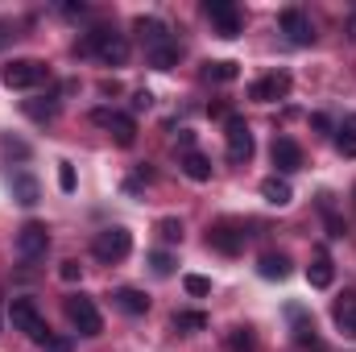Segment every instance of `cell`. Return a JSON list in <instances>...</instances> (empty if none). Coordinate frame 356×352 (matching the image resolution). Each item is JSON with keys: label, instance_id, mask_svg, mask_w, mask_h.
<instances>
[{"label": "cell", "instance_id": "1", "mask_svg": "<svg viewBox=\"0 0 356 352\" xmlns=\"http://www.w3.org/2000/svg\"><path fill=\"white\" fill-rule=\"evenodd\" d=\"M75 50H79V54H95V58L108 63V67H124V63H129V38L116 33V29H104V25L91 29Z\"/></svg>", "mask_w": 356, "mask_h": 352}, {"label": "cell", "instance_id": "2", "mask_svg": "<svg viewBox=\"0 0 356 352\" xmlns=\"http://www.w3.org/2000/svg\"><path fill=\"white\" fill-rule=\"evenodd\" d=\"M8 319H13V328H17V332H25L29 340H38V344H46V340H50V328H46L42 311L33 307V298H13V303H8Z\"/></svg>", "mask_w": 356, "mask_h": 352}, {"label": "cell", "instance_id": "3", "mask_svg": "<svg viewBox=\"0 0 356 352\" xmlns=\"http://www.w3.org/2000/svg\"><path fill=\"white\" fill-rule=\"evenodd\" d=\"M129 249H133V232H129V228H104V232H95V241H91L95 262H104V265L124 262Z\"/></svg>", "mask_w": 356, "mask_h": 352}, {"label": "cell", "instance_id": "4", "mask_svg": "<svg viewBox=\"0 0 356 352\" xmlns=\"http://www.w3.org/2000/svg\"><path fill=\"white\" fill-rule=\"evenodd\" d=\"M67 319L75 323L79 336H99V332H104L99 307H95V298H88V294H71V298H67Z\"/></svg>", "mask_w": 356, "mask_h": 352}, {"label": "cell", "instance_id": "5", "mask_svg": "<svg viewBox=\"0 0 356 352\" xmlns=\"http://www.w3.org/2000/svg\"><path fill=\"white\" fill-rule=\"evenodd\" d=\"M46 249H50V232H46L42 220H29V224L17 228V257L21 262H42Z\"/></svg>", "mask_w": 356, "mask_h": 352}, {"label": "cell", "instance_id": "6", "mask_svg": "<svg viewBox=\"0 0 356 352\" xmlns=\"http://www.w3.org/2000/svg\"><path fill=\"white\" fill-rule=\"evenodd\" d=\"M224 141H228V162L245 166L253 158V133H249L245 116H228L224 120Z\"/></svg>", "mask_w": 356, "mask_h": 352}, {"label": "cell", "instance_id": "7", "mask_svg": "<svg viewBox=\"0 0 356 352\" xmlns=\"http://www.w3.org/2000/svg\"><path fill=\"white\" fill-rule=\"evenodd\" d=\"M46 75H50V71H46V63H38V58H13V63L4 67V83L17 88V91L46 83Z\"/></svg>", "mask_w": 356, "mask_h": 352}, {"label": "cell", "instance_id": "8", "mask_svg": "<svg viewBox=\"0 0 356 352\" xmlns=\"http://www.w3.org/2000/svg\"><path fill=\"white\" fill-rule=\"evenodd\" d=\"M91 120H95L99 129H108V133H112V141H116V145H124V150L137 141V125H133V116H129V112H108V108H95V112H91Z\"/></svg>", "mask_w": 356, "mask_h": 352}, {"label": "cell", "instance_id": "9", "mask_svg": "<svg viewBox=\"0 0 356 352\" xmlns=\"http://www.w3.org/2000/svg\"><path fill=\"white\" fill-rule=\"evenodd\" d=\"M203 13H207V21L220 29V38H241V13H236L232 0H207Z\"/></svg>", "mask_w": 356, "mask_h": 352}, {"label": "cell", "instance_id": "10", "mask_svg": "<svg viewBox=\"0 0 356 352\" xmlns=\"http://www.w3.org/2000/svg\"><path fill=\"white\" fill-rule=\"evenodd\" d=\"M277 21H282V33H286L290 46H311L315 42V25H311V17L302 8H282Z\"/></svg>", "mask_w": 356, "mask_h": 352}, {"label": "cell", "instance_id": "11", "mask_svg": "<svg viewBox=\"0 0 356 352\" xmlns=\"http://www.w3.org/2000/svg\"><path fill=\"white\" fill-rule=\"evenodd\" d=\"M286 95H290V75L286 71H273V75L257 79L249 88V99H257V104H273V99H286Z\"/></svg>", "mask_w": 356, "mask_h": 352}, {"label": "cell", "instance_id": "12", "mask_svg": "<svg viewBox=\"0 0 356 352\" xmlns=\"http://www.w3.org/2000/svg\"><path fill=\"white\" fill-rule=\"evenodd\" d=\"M273 166H277V175H294L298 166H302V150H298V141L294 137H273Z\"/></svg>", "mask_w": 356, "mask_h": 352}, {"label": "cell", "instance_id": "13", "mask_svg": "<svg viewBox=\"0 0 356 352\" xmlns=\"http://www.w3.org/2000/svg\"><path fill=\"white\" fill-rule=\"evenodd\" d=\"M207 245L220 249L224 257H236V253L245 249V232L232 228V224H216V228H207Z\"/></svg>", "mask_w": 356, "mask_h": 352}, {"label": "cell", "instance_id": "14", "mask_svg": "<svg viewBox=\"0 0 356 352\" xmlns=\"http://www.w3.org/2000/svg\"><path fill=\"white\" fill-rule=\"evenodd\" d=\"M8 191H13V199H17L21 207H33V203L42 199V182L29 175V170H13V175H8Z\"/></svg>", "mask_w": 356, "mask_h": 352}, {"label": "cell", "instance_id": "15", "mask_svg": "<svg viewBox=\"0 0 356 352\" xmlns=\"http://www.w3.org/2000/svg\"><path fill=\"white\" fill-rule=\"evenodd\" d=\"M133 33L145 42V50H158V46L175 42V38H170V29H166L158 17H137V21H133Z\"/></svg>", "mask_w": 356, "mask_h": 352}, {"label": "cell", "instance_id": "16", "mask_svg": "<svg viewBox=\"0 0 356 352\" xmlns=\"http://www.w3.org/2000/svg\"><path fill=\"white\" fill-rule=\"evenodd\" d=\"M332 319H336V328H340L344 336H353L356 340V290L340 294V298L332 303Z\"/></svg>", "mask_w": 356, "mask_h": 352}, {"label": "cell", "instance_id": "17", "mask_svg": "<svg viewBox=\"0 0 356 352\" xmlns=\"http://www.w3.org/2000/svg\"><path fill=\"white\" fill-rule=\"evenodd\" d=\"M112 307L124 311V315H145L149 311V298L141 290H133V286H120V290H112Z\"/></svg>", "mask_w": 356, "mask_h": 352}, {"label": "cell", "instance_id": "18", "mask_svg": "<svg viewBox=\"0 0 356 352\" xmlns=\"http://www.w3.org/2000/svg\"><path fill=\"white\" fill-rule=\"evenodd\" d=\"M286 315L294 319V340H298V344H311V349H319V336H315V319H311V315H307L298 303H290V307H286Z\"/></svg>", "mask_w": 356, "mask_h": 352}, {"label": "cell", "instance_id": "19", "mask_svg": "<svg viewBox=\"0 0 356 352\" xmlns=\"http://www.w3.org/2000/svg\"><path fill=\"white\" fill-rule=\"evenodd\" d=\"M332 278H336V269H332V257L319 249V253H315V262L307 265V282H311L315 290H327V286H332Z\"/></svg>", "mask_w": 356, "mask_h": 352}, {"label": "cell", "instance_id": "20", "mask_svg": "<svg viewBox=\"0 0 356 352\" xmlns=\"http://www.w3.org/2000/svg\"><path fill=\"white\" fill-rule=\"evenodd\" d=\"M261 195H266V203H273V207H286L290 199H294V191H290V182L282 175H269L266 182H261Z\"/></svg>", "mask_w": 356, "mask_h": 352}, {"label": "cell", "instance_id": "21", "mask_svg": "<svg viewBox=\"0 0 356 352\" xmlns=\"http://www.w3.org/2000/svg\"><path fill=\"white\" fill-rule=\"evenodd\" d=\"M257 273L269 278V282H282V278H290V257H286V253H266V257L257 262Z\"/></svg>", "mask_w": 356, "mask_h": 352}, {"label": "cell", "instance_id": "22", "mask_svg": "<svg viewBox=\"0 0 356 352\" xmlns=\"http://www.w3.org/2000/svg\"><path fill=\"white\" fill-rule=\"evenodd\" d=\"M182 175L195 178V182H207V178H211V162H207L199 150H186V154H182Z\"/></svg>", "mask_w": 356, "mask_h": 352}, {"label": "cell", "instance_id": "23", "mask_svg": "<svg viewBox=\"0 0 356 352\" xmlns=\"http://www.w3.org/2000/svg\"><path fill=\"white\" fill-rule=\"evenodd\" d=\"M21 108H25V116H29V120H38V125H46V120H54V116H58V99H50V95H46V99H25Z\"/></svg>", "mask_w": 356, "mask_h": 352}, {"label": "cell", "instance_id": "24", "mask_svg": "<svg viewBox=\"0 0 356 352\" xmlns=\"http://www.w3.org/2000/svg\"><path fill=\"white\" fill-rule=\"evenodd\" d=\"M336 150L344 158H356V116H344V125L336 129Z\"/></svg>", "mask_w": 356, "mask_h": 352}, {"label": "cell", "instance_id": "25", "mask_svg": "<svg viewBox=\"0 0 356 352\" xmlns=\"http://www.w3.org/2000/svg\"><path fill=\"white\" fill-rule=\"evenodd\" d=\"M178 58H182V46H178V42H166V46L149 50V63H154L158 71H170V67H178Z\"/></svg>", "mask_w": 356, "mask_h": 352}, {"label": "cell", "instance_id": "26", "mask_svg": "<svg viewBox=\"0 0 356 352\" xmlns=\"http://www.w3.org/2000/svg\"><path fill=\"white\" fill-rule=\"evenodd\" d=\"M236 75H241V67H236V63H228V58H224V63H207V67H203V79H211V83H232Z\"/></svg>", "mask_w": 356, "mask_h": 352}, {"label": "cell", "instance_id": "27", "mask_svg": "<svg viewBox=\"0 0 356 352\" xmlns=\"http://www.w3.org/2000/svg\"><path fill=\"white\" fill-rule=\"evenodd\" d=\"M319 211H323V224H327V237H336V241H344V237H348V224H344V220H340V216L332 211V203H327V195L319 199Z\"/></svg>", "mask_w": 356, "mask_h": 352}, {"label": "cell", "instance_id": "28", "mask_svg": "<svg viewBox=\"0 0 356 352\" xmlns=\"http://www.w3.org/2000/svg\"><path fill=\"white\" fill-rule=\"evenodd\" d=\"M178 332H207V315L203 311H175Z\"/></svg>", "mask_w": 356, "mask_h": 352}, {"label": "cell", "instance_id": "29", "mask_svg": "<svg viewBox=\"0 0 356 352\" xmlns=\"http://www.w3.org/2000/svg\"><path fill=\"white\" fill-rule=\"evenodd\" d=\"M228 352H257V340L249 328H232L228 332Z\"/></svg>", "mask_w": 356, "mask_h": 352}, {"label": "cell", "instance_id": "30", "mask_svg": "<svg viewBox=\"0 0 356 352\" xmlns=\"http://www.w3.org/2000/svg\"><path fill=\"white\" fill-rule=\"evenodd\" d=\"M149 269H154L158 278H170V273H175V257H170L166 249H154V253H149Z\"/></svg>", "mask_w": 356, "mask_h": 352}, {"label": "cell", "instance_id": "31", "mask_svg": "<svg viewBox=\"0 0 356 352\" xmlns=\"http://www.w3.org/2000/svg\"><path fill=\"white\" fill-rule=\"evenodd\" d=\"M158 237H162L166 245H175V241H182V224H178L175 216H166V220H158Z\"/></svg>", "mask_w": 356, "mask_h": 352}, {"label": "cell", "instance_id": "32", "mask_svg": "<svg viewBox=\"0 0 356 352\" xmlns=\"http://www.w3.org/2000/svg\"><path fill=\"white\" fill-rule=\"evenodd\" d=\"M182 286H186V294H191V298H203V294L211 290V282H207V278H199V273H186V278H182Z\"/></svg>", "mask_w": 356, "mask_h": 352}, {"label": "cell", "instance_id": "33", "mask_svg": "<svg viewBox=\"0 0 356 352\" xmlns=\"http://www.w3.org/2000/svg\"><path fill=\"white\" fill-rule=\"evenodd\" d=\"M58 186L63 191H75V166L71 162H58Z\"/></svg>", "mask_w": 356, "mask_h": 352}, {"label": "cell", "instance_id": "34", "mask_svg": "<svg viewBox=\"0 0 356 352\" xmlns=\"http://www.w3.org/2000/svg\"><path fill=\"white\" fill-rule=\"evenodd\" d=\"M58 278H63V282H79V278H83V265L79 262H63L58 265Z\"/></svg>", "mask_w": 356, "mask_h": 352}, {"label": "cell", "instance_id": "35", "mask_svg": "<svg viewBox=\"0 0 356 352\" xmlns=\"http://www.w3.org/2000/svg\"><path fill=\"white\" fill-rule=\"evenodd\" d=\"M42 349H46V352H71V336H50Z\"/></svg>", "mask_w": 356, "mask_h": 352}, {"label": "cell", "instance_id": "36", "mask_svg": "<svg viewBox=\"0 0 356 352\" xmlns=\"http://www.w3.org/2000/svg\"><path fill=\"white\" fill-rule=\"evenodd\" d=\"M149 104H154V95H149L145 88H141V91H133V112H145Z\"/></svg>", "mask_w": 356, "mask_h": 352}, {"label": "cell", "instance_id": "37", "mask_svg": "<svg viewBox=\"0 0 356 352\" xmlns=\"http://www.w3.org/2000/svg\"><path fill=\"white\" fill-rule=\"evenodd\" d=\"M311 125H315V129H319V133H327V129H332V120H327V116H323V112H315V116H311Z\"/></svg>", "mask_w": 356, "mask_h": 352}, {"label": "cell", "instance_id": "38", "mask_svg": "<svg viewBox=\"0 0 356 352\" xmlns=\"http://www.w3.org/2000/svg\"><path fill=\"white\" fill-rule=\"evenodd\" d=\"M178 145H182V150H195V133H191V129H182V133H178Z\"/></svg>", "mask_w": 356, "mask_h": 352}, {"label": "cell", "instance_id": "39", "mask_svg": "<svg viewBox=\"0 0 356 352\" xmlns=\"http://www.w3.org/2000/svg\"><path fill=\"white\" fill-rule=\"evenodd\" d=\"M348 42H356V13L348 17Z\"/></svg>", "mask_w": 356, "mask_h": 352}, {"label": "cell", "instance_id": "40", "mask_svg": "<svg viewBox=\"0 0 356 352\" xmlns=\"http://www.w3.org/2000/svg\"><path fill=\"white\" fill-rule=\"evenodd\" d=\"M353 199H356V191H353Z\"/></svg>", "mask_w": 356, "mask_h": 352}]
</instances>
